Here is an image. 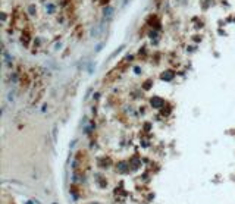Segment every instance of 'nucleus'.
<instances>
[{
  "instance_id": "f257e3e1",
  "label": "nucleus",
  "mask_w": 235,
  "mask_h": 204,
  "mask_svg": "<svg viewBox=\"0 0 235 204\" xmlns=\"http://www.w3.org/2000/svg\"><path fill=\"white\" fill-rule=\"evenodd\" d=\"M103 13H104V16L110 18L112 15H113V8H110V6H107V8H104V9H103Z\"/></svg>"
},
{
  "instance_id": "f03ea898",
  "label": "nucleus",
  "mask_w": 235,
  "mask_h": 204,
  "mask_svg": "<svg viewBox=\"0 0 235 204\" xmlns=\"http://www.w3.org/2000/svg\"><path fill=\"white\" fill-rule=\"evenodd\" d=\"M46 10H47L49 13H53V10H54V8H53L51 5H47V6H46Z\"/></svg>"
}]
</instances>
